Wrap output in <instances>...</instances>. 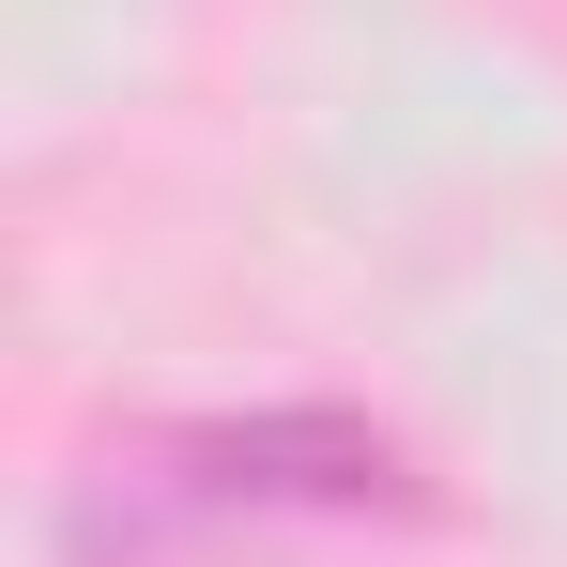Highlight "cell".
I'll list each match as a JSON object with an SVG mask.
<instances>
[{
	"instance_id": "1",
	"label": "cell",
	"mask_w": 567,
	"mask_h": 567,
	"mask_svg": "<svg viewBox=\"0 0 567 567\" xmlns=\"http://www.w3.org/2000/svg\"><path fill=\"white\" fill-rule=\"evenodd\" d=\"M414 506L430 475L369 414H215L107 461V491L78 506V553H154V537H230V522H414Z\"/></svg>"
}]
</instances>
